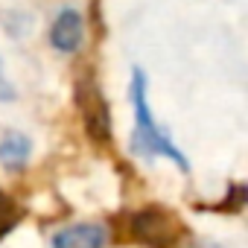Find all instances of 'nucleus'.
I'll return each instance as SVG.
<instances>
[{
    "label": "nucleus",
    "instance_id": "423d86ee",
    "mask_svg": "<svg viewBox=\"0 0 248 248\" xmlns=\"http://www.w3.org/2000/svg\"><path fill=\"white\" fill-rule=\"evenodd\" d=\"M32 158V140L24 132H6L0 138V164L6 170H24Z\"/></svg>",
    "mask_w": 248,
    "mask_h": 248
},
{
    "label": "nucleus",
    "instance_id": "9d476101",
    "mask_svg": "<svg viewBox=\"0 0 248 248\" xmlns=\"http://www.w3.org/2000/svg\"><path fill=\"white\" fill-rule=\"evenodd\" d=\"M0 67H3V62H0Z\"/></svg>",
    "mask_w": 248,
    "mask_h": 248
},
{
    "label": "nucleus",
    "instance_id": "39448f33",
    "mask_svg": "<svg viewBox=\"0 0 248 248\" xmlns=\"http://www.w3.org/2000/svg\"><path fill=\"white\" fill-rule=\"evenodd\" d=\"M108 231L99 222H79L53 236V248H105Z\"/></svg>",
    "mask_w": 248,
    "mask_h": 248
},
{
    "label": "nucleus",
    "instance_id": "6e6552de",
    "mask_svg": "<svg viewBox=\"0 0 248 248\" xmlns=\"http://www.w3.org/2000/svg\"><path fill=\"white\" fill-rule=\"evenodd\" d=\"M15 99V88L3 79V73H0V102H12Z\"/></svg>",
    "mask_w": 248,
    "mask_h": 248
},
{
    "label": "nucleus",
    "instance_id": "7ed1b4c3",
    "mask_svg": "<svg viewBox=\"0 0 248 248\" xmlns=\"http://www.w3.org/2000/svg\"><path fill=\"white\" fill-rule=\"evenodd\" d=\"M76 105L82 111V120H85L88 135L96 143H108L111 140V111H108V102H105L96 79L85 76L76 85Z\"/></svg>",
    "mask_w": 248,
    "mask_h": 248
},
{
    "label": "nucleus",
    "instance_id": "1a4fd4ad",
    "mask_svg": "<svg viewBox=\"0 0 248 248\" xmlns=\"http://www.w3.org/2000/svg\"><path fill=\"white\" fill-rule=\"evenodd\" d=\"M187 248H225V245L216 242V239H190Z\"/></svg>",
    "mask_w": 248,
    "mask_h": 248
},
{
    "label": "nucleus",
    "instance_id": "f257e3e1",
    "mask_svg": "<svg viewBox=\"0 0 248 248\" xmlns=\"http://www.w3.org/2000/svg\"><path fill=\"white\" fill-rule=\"evenodd\" d=\"M146 73L140 67H135L132 73V85H129V96H132V108H135V132H132V152L143 161H172L181 172H190V158L178 149V143L170 138V132H164L158 126V120L152 114L149 96H146Z\"/></svg>",
    "mask_w": 248,
    "mask_h": 248
},
{
    "label": "nucleus",
    "instance_id": "f03ea898",
    "mask_svg": "<svg viewBox=\"0 0 248 248\" xmlns=\"http://www.w3.org/2000/svg\"><path fill=\"white\" fill-rule=\"evenodd\" d=\"M132 233L138 242H143L149 248H172L178 242L181 225L172 216V210L152 204V207L132 213Z\"/></svg>",
    "mask_w": 248,
    "mask_h": 248
},
{
    "label": "nucleus",
    "instance_id": "20e7f679",
    "mask_svg": "<svg viewBox=\"0 0 248 248\" xmlns=\"http://www.w3.org/2000/svg\"><path fill=\"white\" fill-rule=\"evenodd\" d=\"M82 41H85V21L76 9L64 6L50 27V44L59 53H76L82 47Z\"/></svg>",
    "mask_w": 248,
    "mask_h": 248
},
{
    "label": "nucleus",
    "instance_id": "0eeeda50",
    "mask_svg": "<svg viewBox=\"0 0 248 248\" xmlns=\"http://www.w3.org/2000/svg\"><path fill=\"white\" fill-rule=\"evenodd\" d=\"M21 213H18V204L12 202V196H6L3 190H0V239H3L15 225H18Z\"/></svg>",
    "mask_w": 248,
    "mask_h": 248
}]
</instances>
